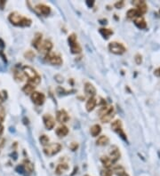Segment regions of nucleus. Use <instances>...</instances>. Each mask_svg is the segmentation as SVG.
Returning a JSON list of instances; mask_svg holds the SVG:
<instances>
[{
	"label": "nucleus",
	"mask_w": 160,
	"mask_h": 176,
	"mask_svg": "<svg viewBox=\"0 0 160 176\" xmlns=\"http://www.w3.org/2000/svg\"><path fill=\"white\" fill-rule=\"evenodd\" d=\"M8 19L12 24L18 26V27H29L31 25V22H32L30 19L22 16V14H20L17 12L11 13Z\"/></svg>",
	"instance_id": "nucleus-1"
},
{
	"label": "nucleus",
	"mask_w": 160,
	"mask_h": 176,
	"mask_svg": "<svg viewBox=\"0 0 160 176\" xmlns=\"http://www.w3.org/2000/svg\"><path fill=\"white\" fill-rule=\"evenodd\" d=\"M22 72L28 78L29 83L33 84L34 85H37L40 83L41 78L33 68H31L29 66H24L22 68Z\"/></svg>",
	"instance_id": "nucleus-2"
},
{
	"label": "nucleus",
	"mask_w": 160,
	"mask_h": 176,
	"mask_svg": "<svg viewBox=\"0 0 160 176\" xmlns=\"http://www.w3.org/2000/svg\"><path fill=\"white\" fill-rule=\"evenodd\" d=\"M68 42H69V45L70 46V50H71L72 53L77 54V53L81 52L82 48L79 45V44L77 43V36L75 34H71L70 36H69Z\"/></svg>",
	"instance_id": "nucleus-3"
},
{
	"label": "nucleus",
	"mask_w": 160,
	"mask_h": 176,
	"mask_svg": "<svg viewBox=\"0 0 160 176\" xmlns=\"http://www.w3.org/2000/svg\"><path fill=\"white\" fill-rule=\"evenodd\" d=\"M62 149V145L60 143H52V144H48L44 148V153L46 156H55L57 153H59Z\"/></svg>",
	"instance_id": "nucleus-4"
},
{
	"label": "nucleus",
	"mask_w": 160,
	"mask_h": 176,
	"mask_svg": "<svg viewBox=\"0 0 160 176\" xmlns=\"http://www.w3.org/2000/svg\"><path fill=\"white\" fill-rule=\"evenodd\" d=\"M45 60L47 62L52 64V65H62V57L57 54V53H55V52H48L46 53L45 55Z\"/></svg>",
	"instance_id": "nucleus-5"
},
{
	"label": "nucleus",
	"mask_w": 160,
	"mask_h": 176,
	"mask_svg": "<svg viewBox=\"0 0 160 176\" xmlns=\"http://www.w3.org/2000/svg\"><path fill=\"white\" fill-rule=\"evenodd\" d=\"M109 50L112 53L118 54V55L123 54L126 51V49L124 46V45L121 44V43H118V42H111V43H110L109 44Z\"/></svg>",
	"instance_id": "nucleus-6"
},
{
	"label": "nucleus",
	"mask_w": 160,
	"mask_h": 176,
	"mask_svg": "<svg viewBox=\"0 0 160 176\" xmlns=\"http://www.w3.org/2000/svg\"><path fill=\"white\" fill-rule=\"evenodd\" d=\"M111 129L113 131H115L116 133H118L125 141H126V135L123 131L122 128V122L120 120H115L114 122H112L111 124Z\"/></svg>",
	"instance_id": "nucleus-7"
},
{
	"label": "nucleus",
	"mask_w": 160,
	"mask_h": 176,
	"mask_svg": "<svg viewBox=\"0 0 160 176\" xmlns=\"http://www.w3.org/2000/svg\"><path fill=\"white\" fill-rule=\"evenodd\" d=\"M52 48V43L50 40L45 39V40H42L41 44L39 45V46L37 47V50H38L41 52L48 53V52H51Z\"/></svg>",
	"instance_id": "nucleus-8"
},
{
	"label": "nucleus",
	"mask_w": 160,
	"mask_h": 176,
	"mask_svg": "<svg viewBox=\"0 0 160 176\" xmlns=\"http://www.w3.org/2000/svg\"><path fill=\"white\" fill-rule=\"evenodd\" d=\"M110 151H109V155H110V160L113 162V164H115L119 158H120V151H119V149L117 147V146H115V145H113V146H111L110 148V149H109Z\"/></svg>",
	"instance_id": "nucleus-9"
},
{
	"label": "nucleus",
	"mask_w": 160,
	"mask_h": 176,
	"mask_svg": "<svg viewBox=\"0 0 160 176\" xmlns=\"http://www.w3.org/2000/svg\"><path fill=\"white\" fill-rule=\"evenodd\" d=\"M43 121H44V126L48 129V130H51L55 127V119L49 114H45L43 116Z\"/></svg>",
	"instance_id": "nucleus-10"
},
{
	"label": "nucleus",
	"mask_w": 160,
	"mask_h": 176,
	"mask_svg": "<svg viewBox=\"0 0 160 176\" xmlns=\"http://www.w3.org/2000/svg\"><path fill=\"white\" fill-rule=\"evenodd\" d=\"M31 100L32 101L36 104V105H42L44 102V100H45V97L44 95L42 93H39V92H34L32 94H31Z\"/></svg>",
	"instance_id": "nucleus-11"
},
{
	"label": "nucleus",
	"mask_w": 160,
	"mask_h": 176,
	"mask_svg": "<svg viewBox=\"0 0 160 176\" xmlns=\"http://www.w3.org/2000/svg\"><path fill=\"white\" fill-rule=\"evenodd\" d=\"M56 119L59 123L61 124H64L66 122L69 121L70 119V116H69V114L67 113L66 110L64 109H61L57 112V115H56Z\"/></svg>",
	"instance_id": "nucleus-12"
},
{
	"label": "nucleus",
	"mask_w": 160,
	"mask_h": 176,
	"mask_svg": "<svg viewBox=\"0 0 160 176\" xmlns=\"http://www.w3.org/2000/svg\"><path fill=\"white\" fill-rule=\"evenodd\" d=\"M114 115H115V110H114L113 106H111L110 109L108 112H107L105 115H103L102 116H100V120L102 123H109L112 120V119L114 117Z\"/></svg>",
	"instance_id": "nucleus-13"
},
{
	"label": "nucleus",
	"mask_w": 160,
	"mask_h": 176,
	"mask_svg": "<svg viewBox=\"0 0 160 176\" xmlns=\"http://www.w3.org/2000/svg\"><path fill=\"white\" fill-rule=\"evenodd\" d=\"M133 5L136 6V10H138L141 15H143L148 10V6L145 1H135L133 2Z\"/></svg>",
	"instance_id": "nucleus-14"
},
{
	"label": "nucleus",
	"mask_w": 160,
	"mask_h": 176,
	"mask_svg": "<svg viewBox=\"0 0 160 176\" xmlns=\"http://www.w3.org/2000/svg\"><path fill=\"white\" fill-rule=\"evenodd\" d=\"M36 9L38 11V13H39L40 14H43V15H44V16L49 15L50 13H51V8H50L49 6L44 5V4H39V5H37V6H36Z\"/></svg>",
	"instance_id": "nucleus-15"
},
{
	"label": "nucleus",
	"mask_w": 160,
	"mask_h": 176,
	"mask_svg": "<svg viewBox=\"0 0 160 176\" xmlns=\"http://www.w3.org/2000/svg\"><path fill=\"white\" fill-rule=\"evenodd\" d=\"M85 92L90 98L91 97H94V95L96 94V89L91 83H85Z\"/></svg>",
	"instance_id": "nucleus-16"
},
{
	"label": "nucleus",
	"mask_w": 160,
	"mask_h": 176,
	"mask_svg": "<svg viewBox=\"0 0 160 176\" xmlns=\"http://www.w3.org/2000/svg\"><path fill=\"white\" fill-rule=\"evenodd\" d=\"M96 104H97V101H96V99H95L94 97H91V98H89V99H88V101H87V102H86V104H85L86 110H87L88 112H91L92 110H93V109H94V108H95Z\"/></svg>",
	"instance_id": "nucleus-17"
},
{
	"label": "nucleus",
	"mask_w": 160,
	"mask_h": 176,
	"mask_svg": "<svg viewBox=\"0 0 160 176\" xmlns=\"http://www.w3.org/2000/svg\"><path fill=\"white\" fill-rule=\"evenodd\" d=\"M55 133H56V134L59 136V137H65L68 134H69V129H68V127L66 126H60L57 129H56V131H55Z\"/></svg>",
	"instance_id": "nucleus-18"
},
{
	"label": "nucleus",
	"mask_w": 160,
	"mask_h": 176,
	"mask_svg": "<svg viewBox=\"0 0 160 176\" xmlns=\"http://www.w3.org/2000/svg\"><path fill=\"white\" fill-rule=\"evenodd\" d=\"M133 22L134 24L141 29H146L147 27V23H146V21L144 20V18L141 16V17H138L136 18L135 20H133Z\"/></svg>",
	"instance_id": "nucleus-19"
},
{
	"label": "nucleus",
	"mask_w": 160,
	"mask_h": 176,
	"mask_svg": "<svg viewBox=\"0 0 160 176\" xmlns=\"http://www.w3.org/2000/svg\"><path fill=\"white\" fill-rule=\"evenodd\" d=\"M100 161L102 163V165H104V167L106 169H110L112 165H113V162L110 160V158L109 157H106V156H102L100 157Z\"/></svg>",
	"instance_id": "nucleus-20"
},
{
	"label": "nucleus",
	"mask_w": 160,
	"mask_h": 176,
	"mask_svg": "<svg viewBox=\"0 0 160 176\" xmlns=\"http://www.w3.org/2000/svg\"><path fill=\"white\" fill-rule=\"evenodd\" d=\"M127 17L129 18V19H131V20H135L136 18H138V17H141L142 15L138 12V10H136V9H130V10H128V12H127Z\"/></svg>",
	"instance_id": "nucleus-21"
},
{
	"label": "nucleus",
	"mask_w": 160,
	"mask_h": 176,
	"mask_svg": "<svg viewBox=\"0 0 160 176\" xmlns=\"http://www.w3.org/2000/svg\"><path fill=\"white\" fill-rule=\"evenodd\" d=\"M35 85L33 84H30L28 82V84H26L23 87H22V91L23 93H25L26 94H32L35 92Z\"/></svg>",
	"instance_id": "nucleus-22"
},
{
	"label": "nucleus",
	"mask_w": 160,
	"mask_h": 176,
	"mask_svg": "<svg viewBox=\"0 0 160 176\" xmlns=\"http://www.w3.org/2000/svg\"><path fill=\"white\" fill-rule=\"evenodd\" d=\"M41 42H42V34L41 33H37L35 35L33 40H32V45L36 49H37V47L39 46V45L41 44Z\"/></svg>",
	"instance_id": "nucleus-23"
},
{
	"label": "nucleus",
	"mask_w": 160,
	"mask_h": 176,
	"mask_svg": "<svg viewBox=\"0 0 160 176\" xmlns=\"http://www.w3.org/2000/svg\"><path fill=\"white\" fill-rule=\"evenodd\" d=\"M109 142H110V140H109L108 136L101 135V136H100V137L97 139L96 144L99 145V146H105V145H107V144L109 143Z\"/></svg>",
	"instance_id": "nucleus-24"
},
{
	"label": "nucleus",
	"mask_w": 160,
	"mask_h": 176,
	"mask_svg": "<svg viewBox=\"0 0 160 176\" xmlns=\"http://www.w3.org/2000/svg\"><path fill=\"white\" fill-rule=\"evenodd\" d=\"M100 132H101V127L99 125H94L90 129V133H91L92 136H93V137L98 136L100 134Z\"/></svg>",
	"instance_id": "nucleus-25"
},
{
	"label": "nucleus",
	"mask_w": 160,
	"mask_h": 176,
	"mask_svg": "<svg viewBox=\"0 0 160 176\" xmlns=\"http://www.w3.org/2000/svg\"><path fill=\"white\" fill-rule=\"evenodd\" d=\"M100 33L102 35V37L106 39H108L112 34H113V30L110 29H100Z\"/></svg>",
	"instance_id": "nucleus-26"
},
{
	"label": "nucleus",
	"mask_w": 160,
	"mask_h": 176,
	"mask_svg": "<svg viewBox=\"0 0 160 176\" xmlns=\"http://www.w3.org/2000/svg\"><path fill=\"white\" fill-rule=\"evenodd\" d=\"M69 169V165H67V164H65V163H62V164H60V165H58V166L56 167V173L58 174V175H60V174H62V173H63L65 171H67Z\"/></svg>",
	"instance_id": "nucleus-27"
},
{
	"label": "nucleus",
	"mask_w": 160,
	"mask_h": 176,
	"mask_svg": "<svg viewBox=\"0 0 160 176\" xmlns=\"http://www.w3.org/2000/svg\"><path fill=\"white\" fill-rule=\"evenodd\" d=\"M22 167L25 171L29 172H33V169H34V166L32 165V163H30L29 161L28 160H25L23 162V165H22Z\"/></svg>",
	"instance_id": "nucleus-28"
},
{
	"label": "nucleus",
	"mask_w": 160,
	"mask_h": 176,
	"mask_svg": "<svg viewBox=\"0 0 160 176\" xmlns=\"http://www.w3.org/2000/svg\"><path fill=\"white\" fill-rule=\"evenodd\" d=\"M115 174H117L118 176H121V175H123L124 173H126V171H125V169H124V167L123 166H121V165H117V166H115L114 168H113V171H112Z\"/></svg>",
	"instance_id": "nucleus-29"
},
{
	"label": "nucleus",
	"mask_w": 160,
	"mask_h": 176,
	"mask_svg": "<svg viewBox=\"0 0 160 176\" xmlns=\"http://www.w3.org/2000/svg\"><path fill=\"white\" fill-rule=\"evenodd\" d=\"M112 174H113V172L110 169L104 168L100 171V176H112Z\"/></svg>",
	"instance_id": "nucleus-30"
},
{
	"label": "nucleus",
	"mask_w": 160,
	"mask_h": 176,
	"mask_svg": "<svg viewBox=\"0 0 160 176\" xmlns=\"http://www.w3.org/2000/svg\"><path fill=\"white\" fill-rule=\"evenodd\" d=\"M5 117H6V110L4 107L0 106V124H2V122H4Z\"/></svg>",
	"instance_id": "nucleus-31"
},
{
	"label": "nucleus",
	"mask_w": 160,
	"mask_h": 176,
	"mask_svg": "<svg viewBox=\"0 0 160 176\" xmlns=\"http://www.w3.org/2000/svg\"><path fill=\"white\" fill-rule=\"evenodd\" d=\"M39 141H40V143L44 146H47L48 143H49V138L46 135H42L39 138Z\"/></svg>",
	"instance_id": "nucleus-32"
},
{
	"label": "nucleus",
	"mask_w": 160,
	"mask_h": 176,
	"mask_svg": "<svg viewBox=\"0 0 160 176\" xmlns=\"http://www.w3.org/2000/svg\"><path fill=\"white\" fill-rule=\"evenodd\" d=\"M23 75H24L23 73H21V72H18V71L14 72V78H15V79L18 80V81H20V82L23 81Z\"/></svg>",
	"instance_id": "nucleus-33"
},
{
	"label": "nucleus",
	"mask_w": 160,
	"mask_h": 176,
	"mask_svg": "<svg viewBox=\"0 0 160 176\" xmlns=\"http://www.w3.org/2000/svg\"><path fill=\"white\" fill-rule=\"evenodd\" d=\"M25 57L26 58H28V59H32V58H34L35 57V53L32 52V51H28L26 53H25Z\"/></svg>",
	"instance_id": "nucleus-34"
},
{
	"label": "nucleus",
	"mask_w": 160,
	"mask_h": 176,
	"mask_svg": "<svg viewBox=\"0 0 160 176\" xmlns=\"http://www.w3.org/2000/svg\"><path fill=\"white\" fill-rule=\"evenodd\" d=\"M77 148H78V145H77V142H72V143L70 145V149L72 151H76V150L77 149Z\"/></svg>",
	"instance_id": "nucleus-35"
},
{
	"label": "nucleus",
	"mask_w": 160,
	"mask_h": 176,
	"mask_svg": "<svg viewBox=\"0 0 160 176\" xmlns=\"http://www.w3.org/2000/svg\"><path fill=\"white\" fill-rule=\"evenodd\" d=\"M135 62L137 64H141V56L140 54H137L135 56Z\"/></svg>",
	"instance_id": "nucleus-36"
},
{
	"label": "nucleus",
	"mask_w": 160,
	"mask_h": 176,
	"mask_svg": "<svg viewBox=\"0 0 160 176\" xmlns=\"http://www.w3.org/2000/svg\"><path fill=\"white\" fill-rule=\"evenodd\" d=\"M123 6H124V2L123 1H120V2H118V3H116L115 4V6L117 7V8H121V7H123Z\"/></svg>",
	"instance_id": "nucleus-37"
},
{
	"label": "nucleus",
	"mask_w": 160,
	"mask_h": 176,
	"mask_svg": "<svg viewBox=\"0 0 160 176\" xmlns=\"http://www.w3.org/2000/svg\"><path fill=\"white\" fill-rule=\"evenodd\" d=\"M5 142H6V140L4 138H0V149L5 145Z\"/></svg>",
	"instance_id": "nucleus-38"
},
{
	"label": "nucleus",
	"mask_w": 160,
	"mask_h": 176,
	"mask_svg": "<svg viewBox=\"0 0 160 176\" xmlns=\"http://www.w3.org/2000/svg\"><path fill=\"white\" fill-rule=\"evenodd\" d=\"M154 74H155L156 77H160V68L156 69V70L154 71Z\"/></svg>",
	"instance_id": "nucleus-39"
},
{
	"label": "nucleus",
	"mask_w": 160,
	"mask_h": 176,
	"mask_svg": "<svg viewBox=\"0 0 160 176\" xmlns=\"http://www.w3.org/2000/svg\"><path fill=\"white\" fill-rule=\"evenodd\" d=\"M6 4V1H0V8L3 9V8H4V6H5Z\"/></svg>",
	"instance_id": "nucleus-40"
},
{
	"label": "nucleus",
	"mask_w": 160,
	"mask_h": 176,
	"mask_svg": "<svg viewBox=\"0 0 160 176\" xmlns=\"http://www.w3.org/2000/svg\"><path fill=\"white\" fill-rule=\"evenodd\" d=\"M86 4H87V6H88L89 7H92V6H93V4H94V1H92V2H90V1H86Z\"/></svg>",
	"instance_id": "nucleus-41"
},
{
	"label": "nucleus",
	"mask_w": 160,
	"mask_h": 176,
	"mask_svg": "<svg viewBox=\"0 0 160 176\" xmlns=\"http://www.w3.org/2000/svg\"><path fill=\"white\" fill-rule=\"evenodd\" d=\"M3 132H4V126L2 124H0V135L3 134Z\"/></svg>",
	"instance_id": "nucleus-42"
},
{
	"label": "nucleus",
	"mask_w": 160,
	"mask_h": 176,
	"mask_svg": "<svg viewBox=\"0 0 160 176\" xmlns=\"http://www.w3.org/2000/svg\"><path fill=\"white\" fill-rule=\"evenodd\" d=\"M3 101H4V99H3V97L1 96V94H0V106H1V103L3 102Z\"/></svg>",
	"instance_id": "nucleus-43"
},
{
	"label": "nucleus",
	"mask_w": 160,
	"mask_h": 176,
	"mask_svg": "<svg viewBox=\"0 0 160 176\" xmlns=\"http://www.w3.org/2000/svg\"><path fill=\"white\" fill-rule=\"evenodd\" d=\"M121 176H129V175L126 172V173H124V174H123V175H121Z\"/></svg>",
	"instance_id": "nucleus-44"
},
{
	"label": "nucleus",
	"mask_w": 160,
	"mask_h": 176,
	"mask_svg": "<svg viewBox=\"0 0 160 176\" xmlns=\"http://www.w3.org/2000/svg\"><path fill=\"white\" fill-rule=\"evenodd\" d=\"M85 176H89V175H87V174H85Z\"/></svg>",
	"instance_id": "nucleus-45"
},
{
	"label": "nucleus",
	"mask_w": 160,
	"mask_h": 176,
	"mask_svg": "<svg viewBox=\"0 0 160 176\" xmlns=\"http://www.w3.org/2000/svg\"><path fill=\"white\" fill-rule=\"evenodd\" d=\"M159 13H160V11H159Z\"/></svg>",
	"instance_id": "nucleus-46"
}]
</instances>
